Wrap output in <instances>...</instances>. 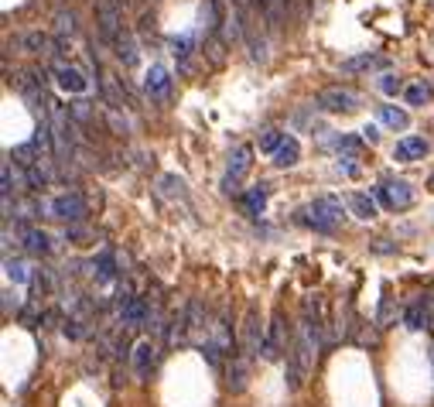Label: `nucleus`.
Instances as JSON below:
<instances>
[{"label": "nucleus", "instance_id": "4c0bfd02", "mask_svg": "<svg viewBox=\"0 0 434 407\" xmlns=\"http://www.w3.org/2000/svg\"><path fill=\"white\" fill-rule=\"evenodd\" d=\"M65 336H69V339H82V336H86V332H82V322H75V318L65 322Z\"/></svg>", "mask_w": 434, "mask_h": 407}, {"label": "nucleus", "instance_id": "473e14b6", "mask_svg": "<svg viewBox=\"0 0 434 407\" xmlns=\"http://www.w3.org/2000/svg\"><path fill=\"white\" fill-rule=\"evenodd\" d=\"M171 48H174V55L185 58L192 52V35H181V38H171Z\"/></svg>", "mask_w": 434, "mask_h": 407}, {"label": "nucleus", "instance_id": "72a5a7b5", "mask_svg": "<svg viewBox=\"0 0 434 407\" xmlns=\"http://www.w3.org/2000/svg\"><path fill=\"white\" fill-rule=\"evenodd\" d=\"M161 185L168 188V192H171V195H178V199L185 195V181H181V178H174V174H164Z\"/></svg>", "mask_w": 434, "mask_h": 407}, {"label": "nucleus", "instance_id": "4be33fe9", "mask_svg": "<svg viewBox=\"0 0 434 407\" xmlns=\"http://www.w3.org/2000/svg\"><path fill=\"white\" fill-rule=\"evenodd\" d=\"M17 185H21V181L14 178V161L7 158V161H3V168H0V195H3V199H10V195L17 192Z\"/></svg>", "mask_w": 434, "mask_h": 407}, {"label": "nucleus", "instance_id": "412c9836", "mask_svg": "<svg viewBox=\"0 0 434 407\" xmlns=\"http://www.w3.org/2000/svg\"><path fill=\"white\" fill-rule=\"evenodd\" d=\"M24 181H28V188H45L48 181H52V172L38 161V165H31V168H24Z\"/></svg>", "mask_w": 434, "mask_h": 407}, {"label": "nucleus", "instance_id": "58836bf2", "mask_svg": "<svg viewBox=\"0 0 434 407\" xmlns=\"http://www.w3.org/2000/svg\"><path fill=\"white\" fill-rule=\"evenodd\" d=\"M363 141H370V144H377V141H380V130H377L373 123H366V127H363Z\"/></svg>", "mask_w": 434, "mask_h": 407}, {"label": "nucleus", "instance_id": "f8f14e48", "mask_svg": "<svg viewBox=\"0 0 434 407\" xmlns=\"http://www.w3.org/2000/svg\"><path fill=\"white\" fill-rule=\"evenodd\" d=\"M168 86H171V72H168L164 65H151L147 75H144V89H147V96L161 100V96H168Z\"/></svg>", "mask_w": 434, "mask_h": 407}, {"label": "nucleus", "instance_id": "9d476101", "mask_svg": "<svg viewBox=\"0 0 434 407\" xmlns=\"http://www.w3.org/2000/svg\"><path fill=\"white\" fill-rule=\"evenodd\" d=\"M55 82H58V89H65V93H86L89 89V79L75 69V65H55Z\"/></svg>", "mask_w": 434, "mask_h": 407}, {"label": "nucleus", "instance_id": "1a4fd4ad", "mask_svg": "<svg viewBox=\"0 0 434 407\" xmlns=\"http://www.w3.org/2000/svg\"><path fill=\"white\" fill-rule=\"evenodd\" d=\"M134 370L141 373V377H147L154 366H158V359H161V349H158V343H151V339H141L137 346H134Z\"/></svg>", "mask_w": 434, "mask_h": 407}, {"label": "nucleus", "instance_id": "6e6552de", "mask_svg": "<svg viewBox=\"0 0 434 407\" xmlns=\"http://www.w3.org/2000/svg\"><path fill=\"white\" fill-rule=\"evenodd\" d=\"M250 158H253V147H250V144H239V147L233 151V158H229V165H226V181H222V188H226V192H233V188L246 178L250 165H253Z\"/></svg>", "mask_w": 434, "mask_h": 407}, {"label": "nucleus", "instance_id": "2f4dec72", "mask_svg": "<svg viewBox=\"0 0 434 407\" xmlns=\"http://www.w3.org/2000/svg\"><path fill=\"white\" fill-rule=\"evenodd\" d=\"M328 147H335V151H356V147H359V137H332Z\"/></svg>", "mask_w": 434, "mask_h": 407}, {"label": "nucleus", "instance_id": "2eb2a0df", "mask_svg": "<svg viewBox=\"0 0 434 407\" xmlns=\"http://www.w3.org/2000/svg\"><path fill=\"white\" fill-rule=\"evenodd\" d=\"M428 147H431V144H428L424 137H404V141L393 147V158H397V161H414V158H424Z\"/></svg>", "mask_w": 434, "mask_h": 407}, {"label": "nucleus", "instance_id": "7c9ffc66", "mask_svg": "<svg viewBox=\"0 0 434 407\" xmlns=\"http://www.w3.org/2000/svg\"><path fill=\"white\" fill-rule=\"evenodd\" d=\"M428 100H431V89H428V86H410V89H407V103H410V107H421V103H428Z\"/></svg>", "mask_w": 434, "mask_h": 407}, {"label": "nucleus", "instance_id": "f3484780", "mask_svg": "<svg viewBox=\"0 0 434 407\" xmlns=\"http://www.w3.org/2000/svg\"><path fill=\"white\" fill-rule=\"evenodd\" d=\"M404 325H407L410 332L431 329V322H428V308H424V298H421V301H410V305L404 308Z\"/></svg>", "mask_w": 434, "mask_h": 407}, {"label": "nucleus", "instance_id": "9b49d317", "mask_svg": "<svg viewBox=\"0 0 434 407\" xmlns=\"http://www.w3.org/2000/svg\"><path fill=\"white\" fill-rule=\"evenodd\" d=\"M246 380H250V359H246V356L229 359V363H226V387H229L233 394H239V390L246 387Z\"/></svg>", "mask_w": 434, "mask_h": 407}, {"label": "nucleus", "instance_id": "a19ab883", "mask_svg": "<svg viewBox=\"0 0 434 407\" xmlns=\"http://www.w3.org/2000/svg\"><path fill=\"white\" fill-rule=\"evenodd\" d=\"M428 188H431V192H434V174H431V181H428Z\"/></svg>", "mask_w": 434, "mask_h": 407}, {"label": "nucleus", "instance_id": "5701e85b", "mask_svg": "<svg viewBox=\"0 0 434 407\" xmlns=\"http://www.w3.org/2000/svg\"><path fill=\"white\" fill-rule=\"evenodd\" d=\"M93 267H96V274H100L103 281H113V278H116V260H113V250H103V253L93 260Z\"/></svg>", "mask_w": 434, "mask_h": 407}, {"label": "nucleus", "instance_id": "bb28decb", "mask_svg": "<svg viewBox=\"0 0 434 407\" xmlns=\"http://www.w3.org/2000/svg\"><path fill=\"white\" fill-rule=\"evenodd\" d=\"M55 28H58V35H62V38H65V35L72 38V35H75V14L62 7V10L55 14Z\"/></svg>", "mask_w": 434, "mask_h": 407}, {"label": "nucleus", "instance_id": "423d86ee", "mask_svg": "<svg viewBox=\"0 0 434 407\" xmlns=\"http://www.w3.org/2000/svg\"><path fill=\"white\" fill-rule=\"evenodd\" d=\"M315 107H318V110H325V114H352V110H359V96H356L352 89H342V86H335V89L318 93Z\"/></svg>", "mask_w": 434, "mask_h": 407}, {"label": "nucleus", "instance_id": "ddd939ff", "mask_svg": "<svg viewBox=\"0 0 434 407\" xmlns=\"http://www.w3.org/2000/svg\"><path fill=\"white\" fill-rule=\"evenodd\" d=\"M113 48H116V58L123 62V69H137L141 65V48H137V42H134V35H120L116 42H113Z\"/></svg>", "mask_w": 434, "mask_h": 407}, {"label": "nucleus", "instance_id": "cd10ccee", "mask_svg": "<svg viewBox=\"0 0 434 407\" xmlns=\"http://www.w3.org/2000/svg\"><path fill=\"white\" fill-rule=\"evenodd\" d=\"M284 137H287V134H280V130H267V134L260 137V151H267V154H277V147L284 144Z\"/></svg>", "mask_w": 434, "mask_h": 407}, {"label": "nucleus", "instance_id": "c756f323", "mask_svg": "<svg viewBox=\"0 0 434 407\" xmlns=\"http://www.w3.org/2000/svg\"><path fill=\"white\" fill-rule=\"evenodd\" d=\"M31 284H35L38 294H48V291L55 288V281H52V274H48V271H35V274H31Z\"/></svg>", "mask_w": 434, "mask_h": 407}, {"label": "nucleus", "instance_id": "a878e982", "mask_svg": "<svg viewBox=\"0 0 434 407\" xmlns=\"http://www.w3.org/2000/svg\"><path fill=\"white\" fill-rule=\"evenodd\" d=\"M3 271H7V281H14V284H24V281H31V274H28V267L21 264V260H3Z\"/></svg>", "mask_w": 434, "mask_h": 407}, {"label": "nucleus", "instance_id": "20e7f679", "mask_svg": "<svg viewBox=\"0 0 434 407\" xmlns=\"http://www.w3.org/2000/svg\"><path fill=\"white\" fill-rule=\"evenodd\" d=\"M96 24H100V35L103 42H116L123 35V3L120 0H96Z\"/></svg>", "mask_w": 434, "mask_h": 407}, {"label": "nucleus", "instance_id": "a211bd4d", "mask_svg": "<svg viewBox=\"0 0 434 407\" xmlns=\"http://www.w3.org/2000/svg\"><path fill=\"white\" fill-rule=\"evenodd\" d=\"M298 158H301V144H298L294 137H284V144H280L277 154H273V165H277V168H291V165H298Z\"/></svg>", "mask_w": 434, "mask_h": 407}, {"label": "nucleus", "instance_id": "f704fd0d", "mask_svg": "<svg viewBox=\"0 0 434 407\" xmlns=\"http://www.w3.org/2000/svg\"><path fill=\"white\" fill-rule=\"evenodd\" d=\"M380 89L386 93V96H397V93H400V79L386 72V75H380Z\"/></svg>", "mask_w": 434, "mask_h": 407}, {"label": "nucleus", "instance_id": "aec40b11", "mask_svg": "<svg viewBox=\"0 0 434 407\" xmlns=\"http://www.w3.org/2000/svg\"><path fill=\"white\" fill-rule=\"evenodd\" d=\"M386 65V58L380 55H359V58H349V62H342V72H363V69H380Z\"/></svg>", "mask_w": 434, "mask_h": 407}, {"label": "nucleus", "instance_id": "c9c22d12", "mask_svg": "<svg viewBox=\"0 0 434 407\" xmlns=\"http://www.w3.org/2000/svg\"><path fill=\"white\" fill-rule=\"evenodd\" d=\"M107 120H109V127H113L116 134H130V123H127V120H120V114H116V110H109Z\"/></svg>", "mask_w": 434, "mask_h": 407}, {"label": "nucleus", "instance_id": "c85d7f7f", "mask_svg": "<svg viewBox=\"0 0 434 407\" xmlns=\"http://www.w3.org/2000/svg\"><path fill=\"white\" fill-rule=\"evenodd\" d=\"M69 116H72V123H89L93 110H89V103H86V100H75V103L69 107Z\"/></svg>", "mask_w": 434, "mask_h": 407}, {"label": "nucleus", "instance_id": "f03ea898", "mask_svg": "<svg viewBox=\"0 0 434 407\" xmlns=\"http://www.w3.org/2000/svg\"><path fill=\"white\" fill-rule=\"evenodd\" d=\"M291 343H294V332H291V325H284V311L277 308L271 315V329H267V343H264V359L267 363H277L284 352H291Z\"/></svg>", "mask_w": 434, "mask_h": 407}, {"label": "nucleus", "instance_id": "b1692460", "mask_svg": "<svg viewBox=\"0 0 434 407\" xmlns=\"http://www.w3.org/2000/svg\"><path fill=\"white\" fill-rule=\"evenodd\" d=\"M243 202H246V209H250V216H260V212H264V206H267V188H264V185H257V188H250Z\"/></svg>", "mask_w": 434, "mask_h": 407}, {"label": "nucleus", "instance_id": "ea45409f", "mask_svg": "<svg viewBox=\"0 0 434 407\" xmlns=\"http://www.w3.org/2000/svg\"><path fill=\"white\" fill-rule=\"evenodd\" d=\"M335 168H338V172H345V174H356V172H359V168H356L349 158H338V165H335Z\"/></svg>", "mask_w": 434, "mask_h": 407}, {"label": "nucleus", "instance_id": "4468645a", "mask_svg": "<svg viewBox=\"0 0 434 407\" xmlns=\"http://www.w3.org/2000/svg\"><path fill=\"white\" fill-rule=\"evenodd\" d=\"M21 239H24V250L31 253V257H45V253H52V236L45 230H21Z\"/></svg>", "mask_w": 434, "mask_h": 407}, {"label": "nucleus", "instance_id": "7ed1b4c3", "mask_svg": "<svg viewBox=\"0 0 434 407\" xmlns=\"http://www.w3.org/2000/svg\"><path fill=\"white\" fill-rule=\"evenodd\" d=\"M264 343H267V332L260 325V311H257V305H250L243 315V329H239V349L246 359H257L264 352Z\"/></svg>", "mask_w": 434, "mask_h": 407}, {"label": "nucleus", "instance_id": "e433bc0d", "mask_svg": "<svg viewBox=\"0 0 434 407\" xmlns=\"http://www.w3.org/2000/svg\"><path fill=\"white\" fill-rule=\"evenodd\" d=\"M393 322V308H390V294H383L380 301V325H390Z\"/></svg>", "mask_w": 434, "mask_h": 407}, {"label": "nucleus", "instance_id": "393cba45", "mask_svg": "<svg viewBox=\"0 0 434 407\" xmlns=\"http://www.w3.org/2000/svg\"><path fill=\"white\" fill-rule=\"evenodd\" d=\"M21 45H24L28 52H42V55H45V52H52V42H48V35H42V31L24 35V38H21ZM52 55H55V52H52Z\"/></svg>", "mask_w": 434, "mask_h": 407}, {"label": "nucleus", "instance_id": "6ab92c4d", "mask_svg": "<svg viewBox=\"0 0 434 407\" xmlns=\"http://www.w3.org/2000/svg\"><path fill=\"white\" fill-rule=\"evenodd\" d=\"M380 120L386 127H393V130H407V123H410V116L404 114L400 107H380Z\"/></svg>", "mask_w": 434, "mask_h": 407}, {"label": "nucleus", "instance_id": "f257e3e1", "mask_svg": "<svg viewBox=\"0 0 434 407\" xmlns=\"http://www.w3.org/2000/svg\"><path fill=\"white\" fill-rule=\"evenodd\" d=\"M298 223H305V226H311V230H318V233H332L335 223H342V202L322 195V199H315L308 209L298 212Z\"/></svg>", "mask_w": 434, "mask_h": 407}, {"label": "nucleus", "instance_id": "dca6fc26", "mask_svg": "<svg viewBox=\"0 0 434 407\" xmlns=\"http://www.w3.org/2000/svg\"><path fill=\"white\" fill-rule=\"evenodd\" d=\"M345 206H349V212H352L356 219H377V202H373L370 195H363V192H349V195H345Z\"/></svg>", "mask_w": 434, "mask_h": 407}, {"label": "nucleus", "instance_id": "39448f33", "mask_svg": "<svg viewBox=\"0 0 434 407\" xmlns=\"http://www.w3.org/2000/svg\"><path fill=\"white\" fill-rule=\"evenodd\" d=\"M48 206H52V216L62 219V223H82V219L89 216V206H86V199H82L79 192L58 195V199H52Z\"/></svg>", "mask_w": 434, "mask_h": 407}, {"label": "nucleus", "instance_id": "0eeeda50", "mask_svg": "<svg viewBox=\"0 0 434 407\" xmlns=\"http://www.w3.org/2000/svg\"><path fill=\"white\" fill-rule=\"evenodd\" d=\"M373 195L386 209H410V202H414V188L407 181H383L373 188Z\"/></svg>", "mask_w": 434, "mask_h": 407}]
</instances>
